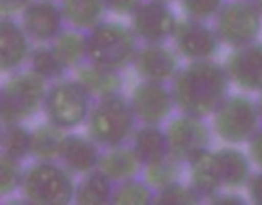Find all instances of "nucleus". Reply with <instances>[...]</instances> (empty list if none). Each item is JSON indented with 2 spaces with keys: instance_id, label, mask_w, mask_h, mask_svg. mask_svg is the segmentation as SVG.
Here are the masks:
<instances>
[{
  "instance_id": "nucleus-10",
  "label": "nucleus",
  "mask_w": 262,
  "mask_h": 205,
  "mask_svg": "<svg viewBox=\"0 0 262 205\" xmlns=\"http://www.w3.org/2000/svg\"><path fill=\"white\" fill-rule=\"evenodd\" d=\"M172 42L183 58L189 61L196 59H212L219 52L221 47V38H219L215 27L207 26V22L194 18L178 20V26L172 34Z\"/></svg>"
},
{
  "instance_id": "nucleus-9",
  "label": "nucleus",
  "mask_w": 262,
  "mask_h": 205,
  "mask_svg": "<svg viewBox=\"0 0 262 205\" xmlns=\"http://www.w3.org/2000/svg\"><path fill=\"white\" fill-rule=\"evenodd\" d=\"M169 155L189 164L201 151L210 150V130L201 117L182 114L169 122L167 130Z\"/></svg>"
},
{
  "instance_id": "nucleus-7",
  "label": "nucleus",
  "mask_w": 262,
  "mask_h": 205,
  "mask_svg": "<svg viewBox=\"0 0 262 205\" xmlns=\"http://www.w3.org/2000/svg\"><path fill=\"white\" fill-rule=\"evenodd\" d=\"M257 101L246 95H228L214 112V132L228 144L248 142L260 128Z\"/></svg>"
},
{
  "instance_id": "nucleus-19",
  "label": "nucleus",
  "mask_w": 262,
  "mask_h": 205,
  "mask_svg": "<svg viewBox=\"0 0 262 205\" xmlns=\"http://www.w3.org/2000/svg\"><path fill=\"white\" fill-rule=\"evenodd\" d=\"M215 162H217L219 175H221L223 186L226 189H237V187L248 186L251 178V164L244 151L233 146H225L214 151Z\"/></svg>"
},
{
  "instance_id": "nucleus-3",
  "label": "nucleus",
  "mask_w": 262,
  "mask_h": 205,
  "mask_svg": "<svg viewBox=\"0 0 262 205\" xmlns=\"http://www.w3.org/2000/svg\"><path fill=\"white\" fill-rule=\"evenodd\" d=\"M139 38L131 26L102 20L86 31L88 63L106 69L122 70L135 61L139 51Z\"/></svg>"
},
{
  "instance_id": "nucleus-38",
  "label": "nucleus",
  "mask_w": 262,
  "mask_h": 205,
  "mask_svg": "<svg viewBox=\"0 0 262 205\" xmlns=\"http://www.w3.org/2000/svg\"><path fill=\"white\" fill-rule=\"evenodd\" d=\"M210 203H215V205H243L244 198L239 196V194H235V193H221V191H219L215 196L210 198Z\"/></svg>"
},
{
  "instance_id": "nucleus-32",
  "label": "nucleus",
  "mask_w": 262,
  "mask_h": 205,
  "mask_svg": "<svg viewBox=\"0 0 262 205\" xmlns=\"http://www.w3.org/2000/svg\"><path fill=\"white\" fill-rule=\"evenodd\" d=\"M201 200L192 186H185L182 182H174L171 186L158 189L155 194V203L158 205H194Z\"/></svg>"
},
{
  "instance_id": "nucleus-15",
  "label": "nucleus",
  "mask_w": 262,
  "mask_h": 205,
  "mask_svg": "<svg viewBox=\"0 0 262 205\" xmlns=\"http://www.w3.org/2000/svg\"><path fill=\"white\" fill-rule=\"evenodd\" d=\"M137 74L147 81H172L180 67L178 52L164 44H146L139 47L133 61Z\"/></svg>"
},
{
  "instance_id": "nucleus-37",
  "label": "nucleus",
  "mask_w": 262,
  "mask_h": 205,
  "mask_svg": "<svg viewBox=\"0 0 262 205\" xmlns=\"http://www.w3.org/2000/svg\"><path fill=\"white\" fill-rule=\"evenodd\" d=\"M248 194H250V200L253 203L262 205V169L251 175L250 182H248Z\"/></svg>"
},
{
  "instance_id": "nucleus-20",
  "label": "nucleus",
  "mask_w": 262,
  "mask_h": 205,
  "mask_svg": "<svg viewBox=\"0 0 262 205\" xmlns=\"http://www.w3.org/2000/svg\"><path fill=\"white\" fill-rule=\"evenodd\" d=\"M142 162H140L139 155L131 146H115V148H106V151L101 155V162L99 168L108 178H112L115 183L124 182V180L135 178L139 171L142 169Z\"/></svg>"
},
{
  "instance_id": "nucleus-35",
  "label": "nucleus",
  "mask_w": 262,
  "mask_h": 205,
  "mask_svg": "<svg viewBox=\"0 0 262 205\" xmlns=\"http://www.w3.org/2000/svg\"><path fill=\"white\" fill-rule=\"evenodd\" d=\"M33 0H0V13L2 16H13V15H22L24 9L31 4Z\"/></svg>"
},
{
  "instance_id": "nucleus-13",
  "label": "nucleus",
  "mask_w": 262,
  "mask_h": 205,
  "mask_svg": "<svg viewBox=\"0 0 262 205\" xmlns=\"http://www.w3.org/2000/svg\"><path fill=\"white\" fill-rule=\"evenodd\" d=\"M65 15L61 6L54 0H33L22 13V26L31 36V40L52 42L65 29Z\"/></svg>"
},
{
  "instance_id": "nucleus-21",
  "label": "nucleus",
  "mask_w": 262,
  "mask_h": 205,
  "mask_svg": "<svg viewBox=\"0 0 262 205\" xmlns=\"http://www.w3.org/2000/svg\"><path fill=\"white\" fill-rule=\"evenodd\" d=\"M131 148L135 150L144 166L155 164L169 157L167 133L158 125H142L131 137Z\"/></svg>"
},
{
  "instance_id": "nucleus-4",
  "label": "nucleus",
  "mask_w": 262,
  "mask_h": 205,
  "mask_svg": "<svg viewBox=\"0 0 262 205\" xmlns=\"http://www.w3.org/2000/svg\"><path fill=\"white\" fill-rule=\"evenodd\" d=\"M72 171L56 160H36L26 169L22 193L34 205H67L76 198Z\"/></svg>"
},
{
  "instance_id": "nucleus-6",
  "label": "nucleus",
  "mask_w": 262,
  "mask_h": 205,
  "mask_svg": "<svg viewBox=\"0 0 262 205\" xmlns=\"http://www.w3.org/2000/svg\"><path fill=\"white\" fill-rule=\"evenodd\" d=\"M94 95L77 79H58L49 87L43 102L47 121L63 130H74L88 121Z\"/></svg>"
},
{
  "instance_id": "nucleus-17",
  "label": "nucleus",
  "mask_w": 262,
  "mask_h": 205,
  "mask_svg": "<svg viewBox=\"0 0 262 205\" xmlns=\"http://www.w3.org/2000/svg\"><path fill=\"white\" fill-rule=\"evenodd\" d=\"M101 146L92 139L90 135H69L63 142L59 160L65 168H69L72 173L86 175L99 168L101 162Z\"/></svg>"
},
{
  "instance_id": "nucleus-27",
  "label": "nucleus",
  "mask_w": 262,
  "mask_h": 205,
  "mask_svg": "<svg viewBox=\"0 0 262 205\" xmlns=\"http://www.w3.org/2000/svg\"><path fill=\"white\" fill-rule=\"evenodd\" d=\"M0 142H2V153L24 160L33 151V132H29L22 122H9L2 128Z\"/></svg>"
},
{
  "instance_id": "nucleus-30",
  "label": "nucleus",
  "mask_w": 262,
  "mask_h": 205,
  "mask_svg": "<svg viewBox=\"0 0 262 205\" xmlns=\"http://www.w3.org/2000/svg\"><path fill=\"white\" fill-rule=\"evenodd\" d=\"M29 63H31V70L41 76L45 81H58V79H63L65 76L67 69L59 58L54 54L51 45H38V47L33 49L31 52V58H29Z\"/></svg>"
},
{
  "instance_id": "nucleus-8",
  "label": "nucleus",
  "mask_w": 262,
  "mask_h": 205,
  "mask_svg": "<svg viewBox=\"0 0 262 205\" xmlns=\"http://www.w3.org/2000/svg\"><path fill=\"white\" fill-rule=\"evenodd\" d=\"M215 31L223 44L232 49L250 45L262 33V13L251 0L226 2L215 16Z\"/></svg>"
},
{
  "instance_id": "nucleus-36",
  "label": "nucleus",
  "mask_w": 262,
  "mask_h": 205,
  "mask_svg": "<svg viewBox=\"0 0 262 205\" xmlns=\"http://www.w3.org/2000/svg\"><path fill=\"white\" fill-rule=\"evenodd\" d=\"M248 150H250L251 160L262 169V126L255 132V135L248 140Z\"/></svg>"
},
{
  "instance_id": "nucleus-14",
  "label": "nucleus",
  "mask_w": 262,
  "mask_h": 205,
  "mask_svg": "<svg viewBox=\"0 0 262 205\" xmlns=\"http://www.w3.org/2000/svg\"><path fill=\"white\" fill-rule=\"evenodd\" d=\"M225 69L235 87L244 92H262V42L233 49Z\"/></svg>"
},
{
  "instance_id": "nucleus-23",
  "label": "nucleus",
  "mask_w": 262,
  "mask_h": 205,
  "mask_svg": "<svg viewBox=\"0 0 262 205\" xmlns=\"http://www.w3.org/2000/svg\"><path fill=\"white\" fill-rule=\"evenodd\" d=\"M51 47L59 61L65 65L67 70L79 69L84 61H88L86 54V31L76 29H63L54 40L51 42Z\"/></svg>"
},
{
  "instance_id": "nucleus-33",
  "label": "nucleus",
  "mask_w": 262,
  "mask_h": 205,
  "mask_svg": "<svg viewBox=\"0 0 262 205\" xmlns=\"http://www.w3.org/2000/svg\"><path fill=\"white\" fill-rule=\"evenodd\" d=\"M225 4V0H180V6L187 18L201 20V22L215 18Z\"/></svg>"
},
{
  "instance_id": "nucleus-41",
  "label": "nucleus",
  "mask_w": 262,
  "mask_h": 205,
  "mask_svg": "<svg viewBox=\"0 0 262 205\" xmlns=\"http://www.w3.org/2000/svg\"><path fill=\"white\" fill-rule=\"evenodd\" d=\"M160 2H171V0H160Z\"/></svg>"
},
{
  "instance_id": "nucleus-11",
  "label": "nucleus",
  "mask_w": 262,
  "mask_h": 205,
  "mask_svg": "<svg viewBox=\"0 0 262 205\" xmlns=\"http://www.w3.org/2000/svg\"><path fill=\"white\" fill-rule=\"evenodd\" d=\"M176 26L178 18L169 2L144 0L142 6L131 15V29L146 44H164L172 38Z\"/></svg>"
},
{
  "instance_id": "nucleus-39",
  "label": "nucleus",
  "mask_w": 262,
  "mask_h": 205,
  "mask_svg": "<svg viewBox=\"0 0 262 205\" xmlns=\"http://www.w3.org/2000/svg\"><path fill=\"white\" fill-rule=\"evenodd\" d=\"M251 2H253V6H255V8H257L258 11L262 13V0H251Z\"/></svg>"
},
{
  "instance_id": "nucleus-12",
  "label": "nucleus",
  "mask_w": 262,
  "mask_h": 205,
  "mask_svg": "<svg viewBox=\"0 0 262 205\" xmlns=\"http://www.w3.org/2000/svg\"><path fill=\"white\" fill-rule=\"evenodd\" d=\"M131 105L142 125H158L167 121L172 108L176 107L172 99L171 87L164 81H147L144 79L131 92Z\"/></svg>"
},
{
  "instance_id": "nucleus-34",
  "label": "nucleus",
  "mask_w": 262,
  "mask_h": 205,
  "mask_svg": "<svg viewBox=\"0 0 262 205\" xmlns=\"http://www.w3.org/2000/svg\"><path fill=\"white\" fill-rule=\"evenodd\" d=\"M142 2L144 0H104L108 11L122 16H131L142 6Z\"/></svg>"
},
{
  "instance_id": "nucleus-18",
  "label": "nucleus",
  "mask_w": 262,
  "mask_h": 205,
  "mask_svg": "<svg viewBox=\"0 0 262 205\" xmlns=\"http://www.w3.org/2000/svg\"><path fill=\"white\" fill-rule=\"evenodd\" d=\"M189 175H190V186L196 189V193L201 196V200H210L212 196L223 189V180L219 175L217 162H215L214 151L205 150L200 155L189 162Z\"/></svg>"
},
{
  "instance_id": "nucleus-1",
  "label": "nucleus",
  "mask_w": 262,
  "mask_h": 205,
  "mask_svg": "<svg viewBox=\"0 0 262 205\" xmlns=\"http://www.w3.org/2000/svg\"><path fill=\"white\" fill-rule=\"evenodd\" d=\"M230 83L232 79L225 65L214 59H196L176 72L171 81V92L182 114L205 119L214 115L219 105L228 97Z\"/></svg>"
},
{
  "instance_id": "nucleus-2",
  "label": "nucleus",
  "mask_w": 262,
  "mask_h": 205,
  "mask_svg": "<svg viewBox=\"0 0 262 205\" xmlns=\"http://www.w3.org/2000/svg\"><path fill=\"white\" fill-rule=\"evenodd\" d=\"M137 115L131 105V99L122 94H112L99 97L94 102L88 117V135L101 148L122 146L131 140L135 133Z\"/></svg>"
},
{
  "instance_id": "nucleus-16",
  "label": "nucleus",
  "mask_w": 262,
  "mask_h": 205,
  "mask_svg": "<svg viewBox=\"0 0 262 205\" xmlns=\"http://www.w3.org/2000/svg\"><path fill=\"white\" fill-rule=\"evenodd\" d=\"M33 45L31 36L22 24L13 16H2L0 20V69L2 72L18 70L31 58Z\"/></svg>"
},
{
  "instance_id": "nucleus-28",
  "label": "nucleus",
  "mask_w": 262,
  "mask_h": 205,
  "mask_svg": "<svg viewBox=\"0 0 262 205\" xmlns=\"http://www.w3.org/2000/svg\"><path fill=\"white\" fill-rule=\"evenodd\" d=\"M155 194L157 191L144 180L129 178L119 182L115 186L113 191V198L112 203L115 205H147V203H155Z\"/></svg>"
},
{
  "instance_id": "nucleus-24",
  "label": "nucleus",
  "mask_w": 262,
  "mask_h": 205,
  "mask_svg": "<svg viewBox=\"0 0 262 205\" xmlns=\"http://www.w3.org/2000/svg\"><path fill=\"white\" fill-rule=\"evenodd\" d=\"M67 24L81 31H90L104 20L108 11L104 0H59Z\"/></svg>"
},
{
  "instance_id": "nucleus-25",
  "label": "nucleus",
  "mask_w": 262,
  "mask_h": 205,
  "mask_svg": "<svg viewBox=\"0 0 262 205\" xmlns=\"http://www.w3.org/2000/svg\"><path fill=\"white\" fill-rule=\"evenodd\" d=\"M113 180L108 178L101 169L83 175L81 182L76 187V198L74 201L79 205H104L110 203L113 198Z\"/></svg>"
},
{
  "instance_id": "nucleus-26",
  "label": "nucleus",
  "mask_w": 262,
  "mask_h": 205,
  "mask_svg": "<svg viewBox=\"0 0 262 205\" xmlns=\"http://www.w3.org/2000/svg\"><path fill=\"white\" fill-rule=\"evenodd\" d=\"M67 139V130L59 128V126L52 125V122H45L33 130V151L31 157L36 160H56L59 158L61 153L63 142Z\"/></svg>"
},
{
  "instance_id": "nucleus-5",
  "label": "nucleus",
  "mask_w": 262,
  "mask_h": 205,
  "mask_svg": "<svg viewBox=\"0 0 262 205\" xmlns=\"http://www.w3.org/2000/svg\"><path fill=\"white\" fill-rule=\"evenodd\" d=\"M47 81L34 70L15 72L0 90V119L2 125L24 122L43 108L47 97Z\"/></svg>"
},
{
  "instance_id": "nucleus-40",
  "label": "nucleus",
  "mask_w": 262,
  "mask_h": 205,
  "mask_svg": "<svg viewBox=\"0 0 262 205\" xmlns=\"http://www.w3.org/2000/svg\"><path fill=\"white\" fill-rule=\"evenodd\" d=\"M257 105H258V110H260V115H262V92H260V97H258Z\"/></svg>"
},
{
  "instance_id": "nucleus-22",
  "label": "nucleus",
  "mask_w": 262,
  "mask_h": 205,
  "mask_svg": "<svg viewBox=\"0 0 262 205\" xmlns=\"http://www.w3.org/2000/svg\"><path fill=\"white\" fill-rule=\"evenodd\" d=\"M76 79L97 99L112 94H119L120 88H122L120 70L106 69V67H99L94 65V63L81 65L77 69Z\"/></svg>"
},
{
  "instance_id": "nucleus-31",
  "label": "nucleus",
  "mask_w": 262,
  "mask_h": 205,
  "mask_svg": "<svg viewBox=\"0 0 262 205\" xmlns=\"http://www.w3.org/2000/svg\"><path fill=\"white\" fill-rule=\"evenodd\" d=\"M24 173L26 169L22 168V160L2 153L0 157V196L6 198L22 187Z\"/></svg>"
},
{
  "instance_id": "nucleus-29",
  "label": "nucleus",
  "mask_w": 262,
  "mask_h": 205,
  "mask_svg": "<svg viewBox=\"0 0 262 205\" xmlns=\"http://www.w3.org/2000/svg\"><path fill=\"white\" fill-rule=\"evenodd\" d=\"M182 164L183 162H180L178 158L169 155V157L162 158V160L155 162V164L144 166V178L155 191L164 189V187L171 186V183L180 182Z\"/></svg>"
}]
</instances>
